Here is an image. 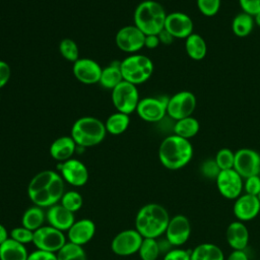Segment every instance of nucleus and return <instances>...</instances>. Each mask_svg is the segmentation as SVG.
Segmentation results:
<instances>
[{"label":"nucleus","instance_id":"nucleus-1","mask_svg":"<svg viewBox=\"0 0 260 260\" xmlns=\"http://www.w3.org/2000/svg\"><path fill=\"white\" fill-rule=\"evenodd\" d=\"M193 156V147L189 139L176 134L166 137L158 148V158L169 170H179L187 166Z\"/></svg>","mask_w":260,"mask_h":260},{"label":"nucleus","instance_id":"nucleus-2","mask_svg":"<svg viewBox=\"0 0 260 260\" xmlns=\"http://www.w3.org/2000/svg\"><path fill=\"white\" fill-rule=\"evenodd\" d=\"M170 216L167 209L157 203L142 206L136 214L135 230L143 238L156 239L165 234Z\"/></svg>","mask_w":260,"mask_h":260},{"label":"nucleus","instance_id":"nucleus-3","mask_svg":"<svg viewBox=\"0 0 260 260\" xmlns=\"http://www.w3.org/2000/svg\"><path fill=\"white\" fill-rule=\"evenodd\" d=\"M167 13L161 4L154 0L139 3L134 12V25L145 36L158 35L165 28Z\"/></svg>","mask_w":260,"mask_h":260},{"label":"nucleus","instance_id":"nucleus-4","mask_svg":"<svg viewBox=\"0 0 260 260\" xmlns=\"http://www.w3.org/2000/svg\"><path fill=\"white\" fill-rule=\"evenodd\" d=\"M106 133L105 123L94 117H81L75 121L71 128V137L77 145L82 147H90L101 143Z\"/></svg>","mask_w":260,"mask_h":260},{"label":"nucleus","instance_id":"nucleus-5","mask_svg":"<svg viewBox=\"0 0 260 260\" xmlns=\"http://www.w3.org/2000/svg\"><path fill=\"white\" fill-rule=\"evenodd\" d=\"M120 68L123 79L136 85L150 78L153 72V63L145 55L132 54L120 62Z\"/></svg>","mask_w":260,"mask_h":260},{"label":"nucleus","instance_id":"nucleus-6","mask_svg":"<svg viewBox=\"0 0 260 260\" xmlns=\"http://www.w3.org/2000/svg\"><path fill=\"white\" fill-rule=\"evenodd\" d=\"M112 102L118 112L127 115L133 113L136 111L139 103V94L136 85L123 80L112 89Z\"/></svg>","mask_w":260,"mask_h":260},{"label":"nucleus","instance_id":"nucleus-7","mask_svg":"<svg viewBox=\"0 0 260 260\" xmlns=\"http://www.w3.org/2000/svg\"><path fill=\"white\" fill-rule=\"evenodd\" d=\"M196 96L193 92L182 90L168 100L167 114L175 121L192 116L196 109Z\"/></svg>","mask_w":260,"mask_h":260},{"label":"nucleus","instance_id":"nucleus-8","mask_svg":"<svg viewBox=\"0 0 260 260\" xmlns=\"http://www.w3.org/2000/svg\"><path fill=\"white\" fill-rule=\"evenodd\" d=\"M32 243L38 250L57 253L66 244V239L62 231L51 225H43L34 232Z\"/></svg>","mask_w":260,"mask_h":260},{"label":"nucleus","instance_id":"nucleus-9","mask_svg":"<svg viewBox=\"0 0 260 260\" xmlns=\"http://www.w3.org/2000/svg\"><path fill=\"white\" fill-rule=\"evenodd\" d=\"M234 170L243 178L260 174V153L251 148H241L235 152Z\"/></svg>","mask_w":260,"mask_h":260},{"label":"nucleus","instance_id":"nucleus-10","mask_svg":"<svg viewBox=\"0 0 260 260\" xmlns=\"http://www.w3.org/2000/svg\"><path fill=\"white\" fill-rule=\"evenodd\" d=\"M215 183L221 196L226 199L236 200L244 190L243 178L234 169L220 171Z\"/></svg>","mask_w":260,"mask_h":260},{"label":"nucleus","instance_id":"nucleus-11","mask_svg":"<svg viewBox=\"0 0 260 260\" xmlns=\"http://www.w3.org/2000/svg\"><path fill=\"white\" fill-rule=\"evenodd\" d=\"M168 100L167 98H144L139 100L136 112L146 122H159L167 115Z\"/></svg>","mask_w":260,"mask_h":260},{"label":"nucleus","instance_id":"nucleus-12","mask_svg":"<svg viewBox=\"0 0 260 260\" xmlns=\"http://www.w3.org/2000/svg\"><path fill=\"white\" fill-rule=\"evenodd\" d=\"M143 237L136 230H125L115 236L112 241V251L119 256H129L138 253Z\"/></svg>","mask_w":260,"mask_h":260},{"label":"nucleus","instance_id":"nucleus-13","mask_svg":"<svg viewBox=\"0 0 260 260\" xmlns=\"http://www.w3.org/2000/svg\"><path fill=\"white\" fill-rule=\"evenodd\" d=\"M115 42L120 50L135 53L144 47L145 35L135 25H126L118 30Z\"/></svg>","mask_w":260,"mask_h":260},{"label":"nucleus","instance_id":"nucleus-14","mask_svg":"<svg viewBox=\"0 0 260 260\" xmlns=\"http://www.w3.org/2000/svg\"><path fill=\"white\" fill-rule=\"evenodd\" d=\"M165 235L172 246L180 247L184 245L191 235V224L189 219L182 214L173 216L170 218Z\"/></svg>","mask_w":260,"mask_h":260},{"label":"nucleus","instance_id":"nucleus-15","mask_svg":"<svg viewBox=\"0 0 260 260\" xmlns=\"http://www.w3.org/2000/svg\"><path fill=\"white\" fill-rule=\"evenodd\" d=\"M194 23L191 17L181 11H175L167 14L165 21V29L169 31L175 39H187L193 34Z\"/></svg>","mask_w":260,"mask_h":260},{"label":"nucleus","instance_id":"nucleus-16","mask_svg":"<svg viewBox=\"0 0 260 260\" xmlns=\"http://www.w3.org/2000/svg\"><path fill=\"white\" fill-rule=\"evenodd\" d=\"M73 74L77 80L85 84L100 82L102 67L98 62L89 58H79L73 63Z\"/></svg>","mask_w":260,"mask_h":260},{"label":"nucleus","instance_id":"nucleus-17","mask_svg":"<svg viewBox=\"0 0 260 260\" xmlns=\"http://www.w3.org/2000/svg\"><path fill=\"white\" fill-rule=\"evenodd\" d=\"M235 216L240 221H249L254 219L260 212V201L257 196L250 194L240 195L233 206Z\"/></svg>","mask_w":260,"mask_h":260},{"label":"nucleus","instance_id":"nucleus-18","mask_svg":"<svg viewBox=\"0 0 260 260\" xmlns=\"http://www.w3.org/2000/svg\"><path fill=\"white\" fill-rule=\"evenodd\" d=\"M62 178L72 186H83L88 180V171L83 162L70 158L60 165Z\"/></svg>","mask_w":260,"mask_h":260},{"label":"nucleus","instance_id":"nucleus-19","mask_svg":"<svg viewBox=\"0 0 260 260\" xmlns=\"http://www.w3.org/2000/svg\"><path fill=\"white\" fill-rule=\"evenodd\" d=\"M94 233V222L88 218H82L74 221V223L68 230V239L71 243L83 246L93 238Z\"/></svg>","mask_w":260,"mask_h":260},{"label":"nucleus","instance_id":"nucleus-20","mask_svg":"<svg viewBox=\"0 0 260 260\" xmlns=\"http://www.w3.org/2000/svg\"><path fill=\"white\" fill-rule=\"evenodd\" d=\"M46 218L51 226L62 232L68 231L74 223L73 212L69 211L61 204H55L49 207L46 213Z\"/></svg>","mask_w":260,"mask_h":260},{"label":"nucleus","instance_id":"nucleus-21","mask_svg":"<svg viewBox=\"0 0 260 260\" xmlns=\"http://www.w3.org/2000/svg\"><path fill=\"white\" fill-rule=\"evenodd\" d=\"M225 239L233 250H245L249 243V231L243 221H233L226 228Z\"/></svg>","mask_w":260,"mask_h":260},{"label":"nucleus","instance_id":"nucleus-22","mask_svg":"<svg viewBox=\"0 0 260 260\" xmlns=\"http://www.w3.org/2000/svg\"><path fill=\"white\" fill-rule=\"evenodd\" d=\"M76 143L71 136H61L53 141L50 146L51 156L59 161H66L73 155Z\"/></svg>","mask_w":260,"mask_h":260},{"label":"nucleus","instance_id":"nucleus-23","mask_svg":"<svg viewBox=\"0 0 260 260\" xmlns=\"http://www.w3.org/2000/svg\"><path fill=\"white\" fill-rule=\"evenodd\" d=\"M27 257L25 246L11 238L0 245V260H27Z\"/></svg>","mask_w":260,"mask_h":260},{"label":"nucleus","instance_id":"nucleus-24","mask_svg":"<svg viewBox=\"0 0 260 260\" xmlns=\"http://www.w3.org/2000/svg\"><path fill=\"white\" fill-rule=\"evenodd\" d=\"M191 260H224L222 250L215 244L203 243L190 252Z\"/></svg>","mask_w":260,"mask_h":260},{"label":"nucleus","instance_id":"nucleus-25","mask_svg":"<svg viewBox=\"0 0 260 260\" xmlns=\"http://www.w3.org/2000/svg\"><path fill=\"white\" fill-rule=\"evenodd\" d=\"M185 49L187 55L195 60H202L207 53V45L205 40L198 34H191L185 41Z\"/></svg>","mask_w":260,"mask_h":260},{"label":"nucleus","instance_id":"nucleus-26","mask_svg":"<svg viewBox=\"0 0 260 260\" xmlns=\"http://www.w3.org/2000/svg\"><path fill=\"white\" fill-rule=\"evenodd\" d=\"M254 25V16L246 12H241L234 17L232 21V30L237 37L245 38L252 32Z\"/></svg>","mask_w":260,"mask_h":260},{"label":"nucleus","instance_id":"nucleus-27","mask_svg":"<svg viewBox=\"0 0 260 260\" xmlns=\"http://www.w3.org/2000/svg\"><path fill=\"white\" fill-rule=\"evenodd\" d=\"M199 128H200V125L198 120L190 116V117L177 120L173 130H174V134L186 139H190L198 133Z\"/></svg>","mask_w":260,"mask_h":260},{"label":"nucleus","instance_id":"nucleus-28","mask_svg":"<svg viewBox=\"0 0 260 260\" xmlns=\"http://www.w3.org/2000/svg\"><path fill=\"white\" fill-rule=\"evenodd\" d=\"M123 80L124 79L121 72L120 63L119 64L113 63L110 66L103 68L102 75L100 78V83L103 87L108 89H113Z\"/></svg>","mask_w":260,"mask_h":260},{"label":"nucleus","instance_id":"nucleus-29","mask_svg":"<svg viewBox=\"0 0 260 260\" xmlns=\"http://www.w3.org/2000/svg\"><path fill=\"white\" fill-rule=\"evenodd\" d=\"M46 214L43 211L42 207L39 206H32L26 209L22 215V226L35 232L41 226H43V223L45 221Z\"/></svg>","mask_w":260,"mask_h":260},{"label":"nucleus","instance_id":"nucleus-30","mask_svg":"<svg viewBox=\"0 0 260 260\" xmlns=\"http://www.w3.org/2000/svg\"><path fill=\"white\" fill-rule=\"evenodd\" d=\"M130 124L129 115L121 112L112 114L106 121L105 126L107 132L113 135H119L125 132Z\"/></svg>","mask_w":260,"mask_h":260},{"label":"nucleus","instance_id":"nucleus-31","mask_svg":"<svg viewBox=\"0 0 260 260\" xmlns=\"http://www.w3.org/2000/svg\"><path fill=\"white\" fill-rule=\"evenodd\" d=\"M57 260H86L85 252L82 246L71 242L66 244L56 253Z\"/></svg>","mask_w":260,"mask_h":260},{"label":"nucleus","instance_id":"nucleus-32","mask_svg":"<svg viewBox=\"0 0 260 260\" xmlns=\"http://www.w3.org/2000/svg\"><path fill=\"white\" fill-rule=\"evenodd\" d=\"M160 253L159 244L156 239L143 238L138 254L141 260H156Z\"/></svg>","mask_w":260,"mask_h":260},{"label":"nucleus","instance_id":"nucleus-33","mask_svg":"<svg viewBox=\"0 0 260 260\" xmlns=\"http://www.w3.org/2000/svg\"><path fill=\"white\" fill-rule=\"evenodd\" d=\"M60 54L64 59L70 62H75L79 58V49L77 44L71 39H63L59 44Z\"/></svg>","mask_w":260,"mask_h":260},{"label":"nucleus","instance_id":"nucleus-34","mask_svg":"<svg viewBox=\"0 0 260 260\" xmlns=\"http://www.w3.org/2000/svg\"><path fill=\"white\" fill-rule=\"evenodd\" d=\"M60 201L61 205L73 213L81 208L83 202L81 195L76 191H68L64 193Z\"/></svg>","mask_w":260,"mask_h":260},{"label":"nucleus","instance_id":"nucleus-35","mask_svg":"<svg viewBox=\"0 0 260 260\" xmlns=\"http://www.w3.org/2000/svg\"><path fill=\"white\" fill-rule=\"evenodd\" d=\"M214 159L220 171L234 169L235 152L230 148H221L216 152Z\"/></svg>","mask_w":260,"mask_h":260},{"label":"nucleus","instance_id":"nucleus-36","mask_svg":"<svg viewBox=\"0 0 260 260\" xmlns=\"http://www.w3.org/2000/svg\"><path fill=\"white\" fill-rule=\"evenodd\" d=\"M220 3L221 0H197V7L201 14L211 17L219 11Z\"/></svg>","mask_w":260,"mask_h":260},{"label":"nucleus","instance_id":"nucleus-37","mask_svg":"<svg viewBox=\"0 0 260 260\" xmlns=\"http://www.w3.org/2000/svg\"><path fill=\"white\" fill-rule=\"evenodd\" d=\"M200 173L203 177L210 180H215L220 173V169L217 166L214 158H207L200 165Z\"/></svg>","mask_w":260,"mask_h":260},{"label":"nucleus","instance_id":"nucleus-38","mask_svg":"<svg viewBox=\"0 0 260 260\" xmlns=\"http://www.w3.org/2000/svg\"><path fill=\"white\" fill-rule=\"evenodd\" d=\"M10 236H11V239L23 245L32 243V240H34V232L24 226L14 228L10 232Z\"/></svg>","mask_w":260,"mask_h":260},{"label":"nucleus","instance_id":"nucleus-39","mask_svg":"<svg viewBox=\"0 0 260 260\" xmlns=\"http://www.w3.org/2000/svg\"><path fill=\"white\" fill-rule=\"evenodd\" d=\"M244 190L246 194L257 196L260 192V177L258 176H252L249 178H246L244 181Z\"/></svg>","mask_w":260,"mask_h":260},{"label":"nucleus","instance_id":"nucleus-40","mask_svg":"<svg viewBox=\"0 0 260 260\" xmlns=\"http://www.w3.org/2000/svg\"><path fill=\"white\" fill-rule=\"evenodd\" d=\"M239 4L243 10L252 16L260 12V0H239Z\"/></svg>","mask_w":260,"mask_h":260},{"label":"nucleus","instance_id":"nucleus-41","mask_svg":"<svg viewBox=\"0 0 260 260\" xmlns=\"http://www.w3.org/2000/svg\"><path fill=\"white\" fill-rule=\"evenodd\" d=\"M164 260H191V256L189 251L176 248V249L169 250L165 254Z\"/></svg>","mask_w":260,"mask_h":260},{"label":"nucleus","instance_id":"nucleus-42","mask_svg":"<svg viewBox=\"0 0 260 260\" xmlns=\"http://www.w3.org/2000/svg\"><path fill=\"white\" fill-rule=\"evenodd\" d=\"M27 260H57V256L55 253L52 252L36 250L28 254Z\"/></svg>","mask_w":260,"mask_h":260},{"label":"nucleus","instance_id":"nucleus-43","mask_svg":"<svg viewBox=\"0 0 260 260\" xmlns=\"http://www.w3.org/2000/svg\"><path fill=\"white\" fill-rule=\"evenodd\" d=\"M11 75V69L9 65L5 62L0 60V88L5 86L9 81Z\"/></svg>","mask_w":260,"mask_h":260},{"label":"nucleus","instance_id":"nucleus-44","mask_svg":"<svg viewBox=\"0 0 260 260\" xmlns=\"http://www.w3.org/2000/svg\"><path fill=\"white\" fill-rule=\"evenodd\" d=\"M160 44L158 36L157 35H149L145 36V42H144V47L148 49H154Z\"/></svg>","mask_w":260,"mask_h":260},{"label":"nucleus","instance_id":"nucleus-45","mask_svg":"<svg viewBox=\"0 0 260 260\" xmlns=\"http://www.w3.org/2000/svg\"><path fill=\"white\" fill-rule=\"evenodd\" d=\"M226 260H249V258L244 250H233Z\"/></svg>","mask_w":260,"mask_h":260},{"label":"nucleus","instance_id":"nucleus-46","mask_svg":"<svg viewBox=\"0 0 260 260\" xmlns=\"http://www.w3.org/2000/svg\"><path fill=\"white\" fill-rule=\"evenodd\" d=\"M158 36V39H159V42L160 44H164V45H171L174 41V37L169 32L167 31L165 28L157 35Z\"/></svg>","mask_w":260,"mask_h":260},{"label":"nucleus","instance_id":"nucleus-47","mask_svg":"<svg viewBox=\"0 0 260 260\" xmlns=\"http://www.w3.org/2000/svg\"><path fill=\"white\" fill-rule=\"evenodd\" d=\"M8 238V233H7V230L5 229V226L3 224L0 223V245L3 244Z\"/></svg>","mask_w":260,"mask_h":260},{"label":"nucleus","instance_id":"nucleus-48","mask_svg":"<svg viewBox=\"0 0 260 260\" xmlns=\"http://www.w3.org/2000/svg\"><path fill=\"white\" fill-rule=\"evenodd\" d=\"M254 20H255V24L260 26V12L254 16Z\"/></svg>","mask_w":260,"mask_h":260},{"label":"nucleus","instance_id":"nucleus-49","mask_svg":"<svg viewBox=\"0 0 260 260\" xmlns=\"http://www.w3.org/2000/svg\"><path fill=\"white\" fill-rule=\"evenodd\" d=\"M257 198H258V199H259V201H260V192L258 193V195H257Z\"/></svg>","mask_w":260,"mask_h":260},{"label":"nucleus","instance_id":"nucleus-50","mask_svg":"<svg viewBox=\"0 0 260 260\" xmlns=\"http://www.w3.org/2000/svg\"><path fill=\"white\" fill-rule=\"evenodd\" d=\"M259 177H260V174H259Z\"/></svg>","mask_w":260,"mask_h":260}]
</instances>
